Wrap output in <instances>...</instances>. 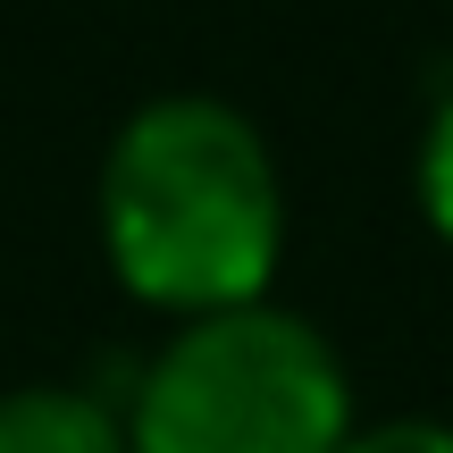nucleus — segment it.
Segmentation results:
<instances>
[{
	"label": "nucleus",
	"instance_id": "1",
	"mask_svg": "<svg viewBox=\"0 0 453 453\" xmlns=\"http://www.w3.org/2000/svg\"><path fill=\"white\" fill-rule=\"evenodd\" d=\"M101 252L134 303L177 319L260 303L286 260V185L260 127L211 93L134 110L101 160Z\"/></svg>",
	"mask_w": 453,
	"mask_h": 453
},
{
	"label": "nucleus",
	"instance_id": "2",
	"mask_svg": "<svg viewBox=\"0 0 453 453\" xmlns=\"http://www.w3.org/2000/svg\"><path fill=\"white\" fill-rule=\"evenodd\" d=\"M134 453H336L353 428L336 344L269 294L185 319L127 387Z\"/></svg>",
	"mask_w": 453,
	"mask_h": 453
},
{
	"label": "nucleus",
	"instance_id": "3",
	"mask_svg": "<svg viewBox=\"0 0 453 453\" xmlns=\"http://www.w3.org/2000/svg\"><path fill=\"white\" fill-rule=\"evenodd\" d=\"M0 453H134V445H127V411L93 387H9Z\"/></svg>",
	"mask_w": 453,
	"mask_h": 453
},
{
	"label": "nucleus",
	"instance_id": "4",
	"mask_svg": "<svg viewBox=\"0 0 453 453\" xmlns=\"http://www.w3.org/2000/svg\"><path fill=\"white\" fill-rule=\"evenodd\" d=\"M420 211L453 243V93L428 110V134H420Z\"/></svg>",
	"mask_w": 453,
	"mask_h": 453
},
{
	"label": "nucleus",
	"instance_id": "5",
	"mask_svg": "<svg viewBox=\"0 0 453 453\" xmlns=\"http://www.w3.org/2000/svg\"><path fill=\"white\" fill-rule=\"evenodd\" d=\"M336 453H453V428L445 420H370V428H344Z\"/></svg>",
	"mask_w": 453,
	"mask_h": 453
}]
</instances>
